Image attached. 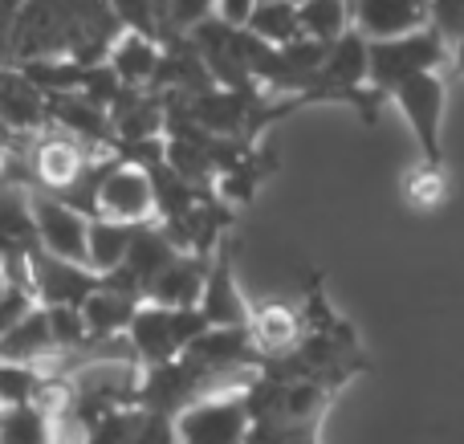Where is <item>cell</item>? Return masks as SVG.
I'll list each match as a JSON object with an SVG mask.
<instances>
[{
	"instance_id": "obj_9",
	"label": "cell",
	"mask_w": 464,
	"mask_h": 444,
	"mask_svg": "<svg viewBox=\"0 0 464 444\" xmlns=\"http://www.w3.org/2000/svg\"><path fill=\"white\" fill-rule=\"evenodd\" d=\"M200 314L208 323V331H220V326H248V314L253 306L245 302L237 285V269H232V241L217 245L212 253V265H208V282H204V294H200Z\"/></svg>"
},
{
	"instance_id": "obj_3",
	"label": "cell",
	"mask_w": 464,
	"mask_h": 444,
	"mask_svg": "<svg viewBox=\"0 0 464 444\" xmlns=\"http://www.w3.org/2000/svg\"><path fill=\"white\" fill-rule=\"evenodd\" d=\"M245 383H232V388H220L212 396L196 400L188 412L176 416V437L179 444H245L248 432H253V412H248L245 400Z\"/></svg>"
},
{
	"instance_id": "obj_24",
	"label": "cell",
	"mask_w": 464,
	"mask_h": 444,
	"mask_svg": "<svg viewBox=\"0 0 464 444\" xmlns=\"http://www.w3.org/2000/svg\"><path fill=\"white\" fill-rule=\"evenodd\" d=\"M428 24L457 53L464 45V0H428Z\"/></svg>"
},
{
	"instance_id": "obj_25",
	"label": "cell",
	"mask_w": 464,
	"mask_h": 444,
	"mask_svg": "<svg viewBox=\"0 0 464 444\" xmlns=\"http://www.w3.org/2000/svg\"><path fill=\"white\" fill-rule=\"evenodd\" d=\"M135 444H179L176 420H171V416L147 412V420H143V429H139V440H135Z\"/></svg>"
},
{
	"instance_id": "obj_10",
	"label": "cell",
	"mask_w": 464,
	"mask_h": 444,
	"mask_svg": "<svg viewBox=\"0 0 464 444\" xmlns=\"http://www.w3.org/2000/svg\"><path fill=\"white\" fill-rule=\"evenodd\" d=\"M362 41H395L428 29V0H351Z\"/></svg>"
},
{
	"instance_id": "obj_17",
	"label": "cell",
	"mask_w": 464,
	"mask_h": 444,
	"mask_svg": "<svg viewBox=\"0 0 464 444\" xmlns=\"http://www.w3.org/2000/svg\"><path fill=\"white\" fill-rule=\"evenodd\" d=\"M139 228L143 225H119V220H106V217L90 220V269L102 277L114 274V269L127 261Z\"/></svg>"
},
{
	"instance_id": "obj_4",
	"label": "cell",
	"mask_w": 464,
	"mask_h": 444,
	"mask_svg": "<svg viewBox=\"0 0 464 444\" xmlns=\"http://www.w3.org/2000/svg\"><path fill=\"white\" fill-rule=\"evenodd\" d=\"M387 102L400 111V119L411 127L420 147V163L444 171V106H449V78L444 73H424L395 90Z\"/></svg>"
},
{
	"instance_id": "obj_1",
	"label": "cell",
	"mask_w": 464,
	"mask_h": 444,
	"mask_svg": "<svg viewBox=\"0 0 464 444\" xmlns=\"http://www.w3.org/2000/svg\"><path fill=\"white\" fill-rule=\"evenodd\" d=\"M204 331H208V323H204L200 306H155V302H143L127 326V347L135 367L143 372V367H163L184 359L188 347Z\"/></svg>"
},
{
	"instance_id": "obj_14",
	"label": "cell",
	"mask_w": 464,
	"mask_h": 444,
	"mask_svg": "<svg viewBox=\"0 0 464 444\" xmlns=\"http://www.w3.org/2000/svg\"><path fill=\"white\" fill-rule=\"evenodd\" d=\"M160 62H163V45L151 37H139V33H119V41H114L111 53H106L111 73L127 90H151L155 73H160Z\"/></svg>"
},
{
	"instance_id": "obj_28",
	"label": "cell",
	"mask_w": 464,
	"mask_h": 444,
	"mask_svg": "<svg viewBox=\"0 0 464 444\" xmlns=\"http://www.w3.org/2000/svg\"><path fill=\"white\" fill-rule=\"evenodd\" d=\"M256 5H294V8H297L302 0H256Z\"/></svg>"
},
{
	"instance_id": "obj_23",
	"label": "cell",
	"mask_w": 464,
	"mask_h": 444,
	"mask_svg": "<svg viewBox=\"0 0 464 444\" xmlns=\"http://www.w3.org/2000/svg\"><path fill=\"white\" fill-rule=\"evenodd\" d=\"M245 444H322V424H277V420H253Z\"/></svg>"
},
{
	"instance_id": "obj_12",
	"label": "cell",
	"mask_w": 464,
	"mask_h": 444,
	"mask_svg": "<svg viewBox=\"0 0 464 444\" xmlns=\"http://www.w3.org/2000/svg\"><path fill=\"white\" fill-rule=\"evenodd\" d=\"M139 306H143L139 298H130V294H122V290H111V285L102 282L86 302H82V318H86L90 343H94V347H106V343L127 339V326H130V318L139 314Z\"/></svg>"
},
{
	"instance_id": "obj_20",
	"label": "cell",
	"mask_w": 464,
	"mask_h": 444,
	"mask_svg": "<svg viewBox=\"0 0 464 444\" xmlns=\"http://www.w3.org/2000/svg\"><path fill=\"white\" fill-rule=\"evenodd\" d=\"M49 380L41 367H29V363H5L0 359V408H21V404H41L45 396Z\"/></svg>"
},
{
	"instance_id": "obj_8",
	"label": "cell",
	"mask_w": 464,
	"mask_h": 444,
	"mask_svg": "<svg viewBox=\"0 0 464 444\" xmlns=\"http://www.w3.org/2000/svg\"><path fill=\"white\" fill-rule=\"evenodd\" d=\"M29 282L41 306H78L102 285V274L86 265H70L62 257H49L45 249L29 253Z\"/></svg>"
},
{
	"instance_id": "obj_6",
	"label": "cell",
	"mask_w": 464,
	"mask_h": 444,
	"mask_svg": "<svg viewBox=\"0 0 464 444\" xmlns=\"http://www.w3.org/2000/svg\"><path fill=\"white\" fill-rule=\"evenodd\" d=\"M155 184L151 171L135 159L114 155L111 171L98 184V200H94V217L119 220V225H151L155 220Z\"/></svg>"
},
{
	"instance_id": "obj_19",
	"label": "cell",
	"mask_w": 464,
	"mask_h": 444,
	"mask_svg": "<svg viewBox=\"0 0 464 444\" xmlns=\"http://www.w3.org/2000/svg\"><path fill=\"white\" fill-rule=\"evenodd\" d=\"M143 420H147V412L135 404L111 408V412H102L98 420H90L86 429L78 432V444H135Z\"/></svg>"
},
{
	"instance_id": "obj_21",
	"label": "cell",
	"mask_w": 464,
	"mask_h": 444,
	"mask_svg": "<svg viewBox=\"0 0 464 444\" xmlns=\"http://www.w3.org/2000/svg\"><path fill=\"white\" fill-rule=\"evenodd\" d=\"M245 29L253 33L256 41L273 45V49H281V45H289V41L302 37V21H297L294 5H256V13L248 16Z\"/></svg>"
},
{
	"instance_id": "obj_13",
	"label": "cell",
	"mask_w": 464,
	"mask_h": 444,
	"mask_svg": "<svg viewBox=\"0 0 464 444\" xmlns=\"http://www.w3.org/2000/svg\"><path fill=\"white\" fill-rule=\"evenodd\" d=\"M62 355L53 339V326H49L45 306H33L13 331L0 339V359L5 363H29V367H49Z\"/></svg>"
},
{
	"instance_id": "obj_15",
	"label": "cell",
	"mask_w": 464,
	"mask_h": 444,
	"mask_svg": "<svg viewBox=\"0 0 464 444\" xmlns=\"http://www.w3.org/2000/svg\"><path fill=\"white\" fill-rule=\"evenodd\" d=\"M208 265L212 257H200V253H179L163 277L151 285L147 302L155 306H200V294H204V282H208Z\"/></svg>"
},
{
	"instance_id": "obj_26",
	"label": "cell",
	"mask_w": 464,
	"mask_h": 444,
	"mask_svg": "<svg viewBox=\"0 0 464 444\" xmlns=\"http://www.w3.org/2000/svg\"><path fill=\"white\" fill-rule=\"evenodd\" d=\"M253 13H256V0H217V8H212V16L225 21L228 29H245Z\"/></svg>"
},
{
	"instance_id": "obj_29",
	"label": "cell",
	"mask_w": 464,
	"mask_h": 444,
	"mask_svg": "<svg viewBox=\"0 0 464 444\" xmlns=\"http://www.w3.org/2000/svg\"><path fill=\"white\" fill-rule=\"evenodd\" d=\"M5 285H8V274H5V269H0V298H5Z\"/></svg>"
},
{
	"instance_id": "obj_11",
	"label": "cell",
	"mask_w": 464,
	"mask_h": 444,
	"mask_svg": "<svg viewBox=\"0 0 464 444\" xmlns=\"http://www.w3.org/2000/svg\"><path fill=\"white\" fill-rule=\"evenodd\" d=\"M248 334H253L256 355H261L265 363H273V359H285L302 347L305 318H302V310L269 302V306H256L253 314H248Z\"/></svg>"
},
{
	"instance_id": "obj_7",
	"label": "cell",
	"mask_w": 464,
	"mask_h": 444,
	"mask_svg": "<svg viewBox=\"0 0 464 444\" xmlns=\"http://www.w3.org/2000/svg\"><path fill=\"white\" fill-rule=\"evenodd\" d=\"M90 163H94V151L86 143L62 135V130H49V135H41L33 143V155H29L33 188L49 196H65L90 171Z\"/></svg>"
},
{
	"instance_id": "obj_22",
	"label": "cell",
	"mask_w": 464,
	"mask_h": 444,
	"mask_svg": "<svg viewBox=\"0 0 464 444\" xmlns=\"http://www.w3.org/2000/svg\"><path fill=\"white\" fill-rule=\"evenodd\" d=\"M444 196H449V179H444L440 168H428V163H420V168H411L408 176H403V200L411 204V208H440Z\"/></svg>"
},
{
	"instance_id": "obj_18",
	"label": "cell",
	"mask_w": 464,
	"mask_h": 444,
	"mask_svg": "<svg viewBox=\"0 0 464 444\" xmlns=\"http://www.w3.org/2000/svg\"><path fill=\"white\" fill-rule=\"evenodd\" d=\"M297 21H302V37L322 41V45H334L354 29L351 0H302Z\"/></svg>"
},
{
	"instance_id": "obj_27",
	"label": "cell",
	"mask_w": 464,
	"mask_h": 444,
	"mask_svg": "<svg viewBox=\"0 0 464 444\" xmlns=\"http://www.w3.org/2000/svg\"><path fill=\"white\" fill-rule=\"evenodd\" d=\"M452 65H457V73H464V45L452 53Z\"/></svg>"
},
{
	"instance_id": "obj_5",
	"label": "cell",
	"mask_w": 464,
	"mask_h": 444,
	"mask_svg": "<svg viewBox=\"0 0 464 444\" xmlns=\"http://www.w3.org/2000/svg\"><path fill=\"white\" fill-rule=\"evenodd\" d=\"M33 204V228H37V249H45L49 257H62L70 265L90 269V220L86 212H78L73 204L57 200L49 192L29 188Z\"/></svg>"
},
{
	"instance_id": "obj_2",
	"label": "cell",
	"mask_w": 464,
	"mask_h": 444,
	"mask_svg": "<svg viewBox=\"0 0 464 444\" xmlns=\"http://www.w3.org/2000/svg\"><path fill=\"white\" fill-rule=\"evenodd\" d=\"M444 65H452V49L444 45L432 24L411 33V37L367 41V86L375 90L383 102L403 82L424 78V73H444Z\"/></svg>"
},
{
	"instance_id": "obj_16",
	"label": "cell",
	"mask_w": 464,
	"mask_h": 444,
	"mask_svg": "<svg viewBox=\"0 0 464 444\" xmlns=\"http://www.w3.org/2000/svg\"><path fill=\"white\" fill-rule=\"evenodd\" d=\"M62 420L41 404L0 408V444H62Z\"/></svg>"
}]
</instances>
